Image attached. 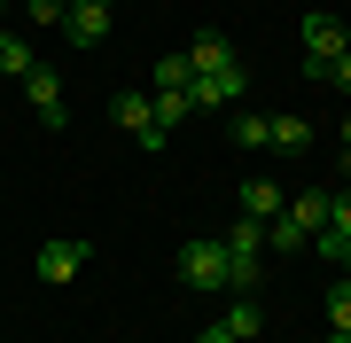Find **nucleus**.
I'll return each mask as SVG.
<instances>
[{"instance_id": "1", "label": "nucleus", "mask_w": 351, "mask_h": 343, "mask_svg": "<svg viewBox=\"0 0 351 343\" xmlns=\"http://www.w3.org/2000/svg\"><path fill=\"white\" fill-rule=\"evenodd\" d=\"M219 250H226V296H250L258 273H265V227L258 218H234V227L219 234Z\"/></svg>"}, {"instance_id": "2", "label": "nucleus", "mask_w": 351, "mask_h": 343, "mask_svg": "<svg viewBox=\"0 0 351 343\" xmlns=\"http://www.w3.org/2000/svg\"><path fill=\"white\" fill-rule=\"evenodd\" d=\"M180 281H188L195 296H226V250H219V234H195L188 250H180Z\"/></svg>"}, {"instance_id": "3", "label": "nucleus", "mask_w": 351, "mask_h": 343, "mask_svg": "<svg viewBox=\"0 0 351 343\" xmlns=\"http://www.w3.org/2000/svg\"><path fill=\"white\" fill-rule=\"evenodd\" d=\"M86 257H94V242H78V234H55V242H39L32 273L47 281V289H71V281L86 273Z\"/></svg>"}, {"instance_id": "4", "label": "nucleus", "mask_w": 351, "mask_h": 343, "mask_svg": "<svg viewBox=\"0 0 351 343\" xmlns=\"http://www.w3.org/2000/svg\"><path fill=\"white\" fill-rule=\"evenodd\" d=\"M242 94H250L242 63H226V71H195V78H188V102H195V110H234Z\"/></svg>"}, {"instance_id": "5", "label": "nucleus", "mask_w": 351, "mask_h": 343, "mask_svg": "<svg viewBox=\"0 0 351 343\" xmlns=\"http://www.w3.org/2000/svg\"><path fill=\"white\" fill-rule=\"evenodd\" d=\"M24 102L39 110V125H47V133H63V117H71V110H63V78H55L47 63H32V78H24Z\"/></svg>"}, {"instance_id": "6", "label": "nucleus", "mask_w": 351, "mask_h": 343, "mask_svg": "<svg viewBox=\"0 0 351 343\" xmlns=\"http://www.w3.org/2000/svg\"><path fill=\"white\" fill-rule=\"evenodd\" d=\"M343 47H351V31H343L328 8H313V16H304V63H313V71H320V63H336Z\"/></svg>"}, {"instance_id": "7", "label": "nucleus", "mask_w": 351, "mask_h": 343, "mask_svg": "<svg viewBox=\"0 0 351 343\" xmlns=\"http://www.w3.org/2000/svg\"><path fill=\"white\" fill-rule=\"evenodd\" d=\"M313 250H320V257H343V250H351V179L328 188V227L313 234Z\"/></svg>"}, {"instance_id": "8", "label": "nucleus", "mask_w": 351, "mask_h": 343, "mask_svg": "<svg viewBox=\"0 0 351 343\" xmlns=\"http://www.w3.org/2000/svg\"><path fill=\"white\" fill-rule=\"evenodd\" d=\"M110 117H117V133H125V140H141V149H164V133H156V117H149V94H117Z\"/></svg>"}, {"instance_id": "9", "label": "nucleus", "mask_w": 351, "mask_h": 343, "mask_svg": "<svg viewBox=\"0 0 351 343\" xmlns=\"http://www.w3.org/2000/svg\"><path fill=\"white\" fill-rule=\"evenodd\" d=\"M149 117H156V133L172 140L180 125L195 117V102H188V86H149Z\"/></svg>"}, {"instance_id": "10", "label": "nucleus", "mask_w": 351, "mask_h": 343, "mask_svg": "<svg viewBox=\"0 0 351 343\" xmlns=\"http://www.w3.org/2000/svg\"><path fill=\"white\" fill-rule=\"evenodd\" d=\"M226 63H234V39L226 31H195L188 39V71H226Z\"/></svg>"}, {"instance_id": "11", "label": "nucleus", "mask_w": 351, "mask_h": 343, "mask_svg": "<svg viewBox=\"0 0 351 343\" xmlns=\"http://www.w3.org/2000/svg\"><path fill=\"white\" fill-rule=\"evenodd\" d=\"M219 328H226V335H234V343H250V335L265 328V312L250 305V296H226V312H219Z\"/></svg>"}, {"instance_id": "12", "label": "nucleus", "mask_w": 351, "mask_h": 343, "mask_svg": "<svg viewBox=\"0 0 351 343\" xmlns=\"http://www.w3.org/2000/svg\"><path fill=\"white\" fill-rule=\"evenodd\" d=\"M281 203H289V195L274 188V179H250V188H242V218H258V227H265V218H274Z\"/></svg>"}, {"instance_id": "13", "label": "nucleus", "mask_w": 351, "mask_h": 343, "mask_svg": "<svg viewBox=\"0 0 351 343\" xmlns=\"http://www.w3.org/2000/svg\"><path fill=\"white\" fill-rule=\"evenodd\" d=\"M32 39H16V31H0V78H32Z\"/></svg>"}, {"instance_id": "14", "label": "nucleus", "mask_w": 351, "mask_h": 343, "mask_svg": "<svg viewBox=\"0 0 351 343\" xmlns=\"http://www.w3.org/2000/svg\"><path fill=\"white\" fill-rule=\"evenodd\" d=\"M274 149L281 156H304V149H313V125H304V117H274Z\"/></svg>"}, {"instance_id": "15", "label": "nucleus", "mask_w": 351, "mask_h": 343, "mask_svg": "<svg viewBox=\"0 0 351 343\" xmlns=\"http://www.w3.org/2000/svg\"><path fill=\"white\" fill-rule=\"evenodd\" d=\"M234 140H242V149H274V117L242 110V117H234Z\"/></svg>"}, {"instance_id": "16", "label": "nucleus", "mask_w": 351, "mask_h": 343, "mask_svg": "<svg viewBox=\"0 0 351 343\" xmlns=\"http://www.w3.org/2000/svg\"><path fill=\"white\" fill-rule=\"evenodd\" d=\"M328 328H351V273L328 289Z\"/></svg>"}, {"instance_id": "17", "label": "nucleus", "mask_w": 351, "mask_h": 343, "mask_svg": "<svg viewBox=\"0 0 351 343\" xmlns=\"http://www.w3.org/2000/svg\"><path fill=\"white\" fill-rule=\"evenodd\" d=\"M313 78H320V86H336V94H351V47H343V55H336V63H320V71H313Z\"/></svg>"}, {"instance_id": "18", "label": "nucleus", "mask_w": 351, "mask_h": 343, "mask_svg": "<svg viewBox=\"0 0 351 343\" xmlns=\"http://www.w3.org/2000/svg\"><path fill=\"white\" fill-rule=\"evenodd\" d=\"M188 78H195L188 55H164V63H156V86H188Z\"/></svg>"}, {"instance_id": "19", "label": "nucleus", "mask_w": 351, "mask_h": 343, "mask_svg": "<svg viewBox=\"0 0 351 343\" xmlns=\"http://www.w3.org/2000/svg\"><path fill=\"white\" fill-rule=\"evenodd\" d=\"M195 343H234V335H226V328H219V320H211V328H203V335H195Z\"/></svg>"}, {"instance_id": "20", "label": "nucleus", "mask_w": 351, "mask_h": 343, "mask_svg": "<svg viewBox=\"0 0 351 343\" xmlns=\"http://www.w3.org/2000/svg\"><path fill=\"white\" fill-rule=\"evenodd\" d=\"M343 179H351V110H343Z\"/></svg>"}, {"instance_id": "21", "label": "nucleus", "mask_w": 351, "mask_h": 343, "mask_svg": "<svg viewBox=\"0 0 351 343\" xmlns=\"http://www.w3.org/2000/svg\"><path fill=\"white\" fill-rule=\"evenodd\" d=\"M328 343H351V328H336V335H328Z\"/></svg>"}, {"instance_id": "22", "label": "nucleus", "mask_w": 351, "mask_h": 343, "mask_svg": "<svg viewBox=\"0 0 351 343\" xmlns=\"http://www.w3.org/2000/svg\"><path fill=\"white\" fill-rule=\"evenodd\" d=\"M336 266H343V273H351V250H343V257H336Z\"/></svg>"}, {"instance_id": "23", "label": "nucleus", "mask_w": 351, "mask_h": 343, "mask_svg": "<svg viewBox=\"0 0 351 343\" xmlns=\"http://www.w3.org/2000/svg\"><path fill=\"white\" fill-rule=\"evenodd\" d=\"M71 8H78V0H63V16H71Z\"/></svg>"}]
</instances>
